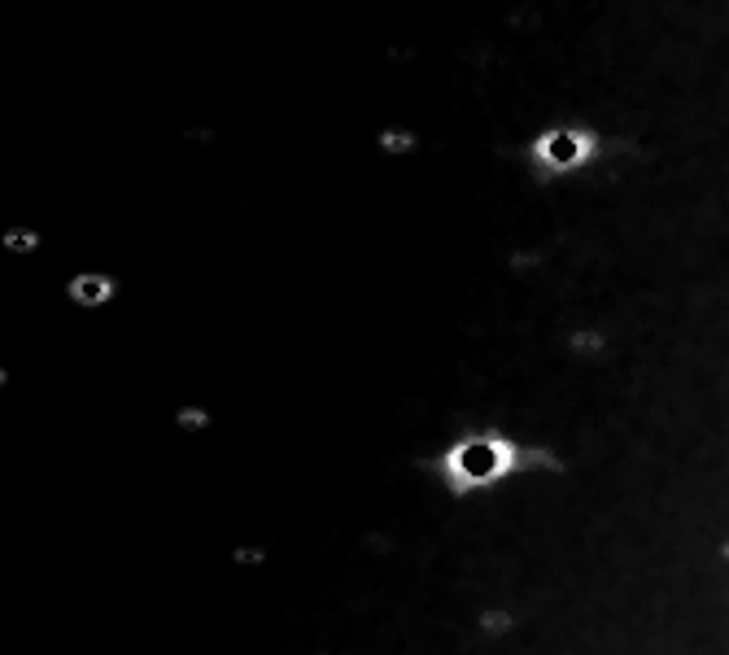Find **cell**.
Returning <instances> with one entry per match:
<instances>
[{
  "mask_svg": "<svg viewBox=\"0 0 729 655\" xmlns=\"http://www.w3.org/2000/svg\"><path fill=\"white\" fill-rule=\"evenodd\" d=\"M598 149V140L581 127H551L529 144V162L542 175H568L576 166H586Z\"/></svg>",
  "mask_w": 729,
  "mask_h": 655,
  "instance_id": "7a4b0ae2",
  "label": "cell"
},
{
  "mask_svg": "<svg viewBox=\"0 0 729 655\" xmlns=\"http://www.w3.org/2000/svg\"><path fill=\"white\" fill-rule=\"evenodd\" d=\"M75 298L79 301H105L110 298V280H100V276L79 280V284H75Z\"/></svg>",
  "mask_w": 729,
  "mask_h": 655,
  "instance_id": "3957f363",
  "label": "cell"
},
{
  "mask_svg": "<svg viewBox=\"0 0 729 655\" xmlns=\"http://www.w3.org/2000/svg\"><path fill=\"white\" fill-rule=\"evenodd\" d=\"M515 450L507 441H498V437H468V441H459L450 455L441 459V468H446V481H450L454 490H476V485H490L498 481L507 468H512Z\"/></svg>",
  "mask_w": 729,
  "mask_h": 655,
  "instance_id": "6da1fadb",
  "label": "cell"
}]
</instances>
